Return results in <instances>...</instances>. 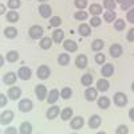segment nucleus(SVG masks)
Instances as JSON below:
<instances>
[{
	"mask_svg": "<svg viewBox=\"0 0 134 134\" xmlns=\"http://www.w3.org/2000/svg\"><path fill=\"white\" fill-rule=\"evenodd\" d=\"M100 125H102V118L98 114H94L88 118V127L90 129H98Z\"/></svg>",
	"mask_w": 134,
	"mask_h": 134,
	"instance_id": "dca6fc26",
	"label": "nucleus"
},
{
	"mask_svg": "<svg viewBox=\"0 0 134 134\" xmlns=\"http://www.w3.org/2000/svg\"><path fill=\"white\" fill-rule=\"evenodd\" d=\"M88 11H90V14L93 16H99L100 14H102V5L94 3V4H91L90 7H88Z\"/></svg>",
	"mask_w": 134,
	"mask_h": 134,
	"instance_id": "7c9ffc66",
	"label": "nucleus"
},
{
	"mask_svg": "<svg viewBox=\"0 0 134 134\" xmlns=\"http://www.w3.org/2000/svg\"><path fill=\"white\" fill-rule=\"evenodd\" d=\"M129 118H130V121L134 122V107H131V109L129 110Z\"/></svg>",
	"mask_w": 134,
	"mask_h": 134,
	"instance_id": "3c124183",
	"label": "nucleus"
},
{
	"mask_svg": "<svg viewBox=\"0 0 134 134\" xmlns=\"http://www.w3.org/2000/svg\"><path fill=\"white\" fill-rule=\"evenodd\" d=\"M100 23H102V20H100L99 16H93L91 20H90V26L91 27H99Z\"/></svg>",
	"mask_w": 134,
	"mask_h": 134,
	"instance_id": "a18cd8bd",
	"label": "nucleus"
},
{
	"mask_svg": "<svg viewBox=\"0 0 134 134\" xmlns=\"http://www.w3.org/2000/svg\"><path fill=\"white\" fill-rule=\"evenodd\" d=\"M78 32H79L81 36H90L91 34V26L90 24H86V23H82L78 27Z\"/></svg>",
	"mask_w": 134,
	"mask_h": 134,
	"instance_id": "b1692460",
	"label": "nucleus"
},
{
	"mask_svg": "<svg viewBox=\"0 0 134 134\" xmlns=\"http://www.w3.org/2000/svg\"><path fill=\"white\" fill-rule=\"evenodd\" d=\"M131 91H133V93H134V82H133V83H131Z\"/></svg>",
	"mask_w": 134,
	"mask_h": 134,
	"instance_id": "6e6d98bb",
	"label": "nucleus"
},
{
	"mask_svg": "<svg viewBox=\"0 0 134 134\" xmlns=\"http://www.w3.org/2000/svg\"><path fill=\"white\" fill-rule=\"evenodd\" d=\"M5 59L9 62V63H15L19 60V52L16 50H11L5 54Z\"/></svg>",
	"mask_w": 134,
	"mask_h": 134,
	"instance_id": "cd10ccee",
	"label": "nucleus"
},
{
	"mask_svg": "<svg viewBox=\"0 0 134 134\" xmlns=\"http://www.w3.org/2000/svg\"><path fill=\"white\" fill-rule=\"evenodd\" d=\"M3 34H4V36L7 39H15L18 36V30L15 27H12V26H9V27H5L4 28Z\"/></svg>",
	"mask_w": 134,
	"mask_h": 134,
	"instance_id": "393cba45",
	"label": "nucleus"
},
{
	"mask_svg": "<svg viewBox=\"0 0 134 134\" xmlns=\"http://www.w3.org/2000/svg\"><path fill=\"white\" fill-rule=\"evenodd\" d=\"M39 14H40V16L42 18H44V19H48V18H51L52 16V8L48 5V4H46V3H42L40 5H39Z\"/></svg>",
	"mask_w": 134,
	"mask_h": 134,
	"instance_id": "1a4fd4ad",
	"label": "nucleus"
},
{
	"mask_svg": "<svg viewBox=\"0 0 134 134\" xmlns=\"http://www.w3.org/2000/svg\"><path fill=\"white\" fill-rule=\"evenodd\" d=\"M63 48L69 52H75L78 50V43L71 40V39H67V40L63 42Z\"/></svg>",
	"mask_w": 134,
	"mask_h": 134,
	"instance_id": "aec40b11",
	"label": "nucleus"
},
{
	"mask_svg": "<svg viewBox=\"0 0 134 134\" xmlns=\"http://www.w3.org/2000/svg\"><path fill=\"white\" fill-rule=\"evenodd\" d=\"M125 27H126V21H125L124 19H117V20L114 21V30H117V31H124Z\"/></svg>",
	"mask_w": 134,
	"mask_h": 134,
	"instance_id": "c9c22d12",
	"label": "nucleus"
},
{
	"mask_svg": "<svg viewBox=\"0 0 134 134\" xmlns=\"http://www.w3.org/2000/svg\"><path fill=\"white\" fill-rule=\"evenodd\" d=\"M47 87L44 86V85H38L35 86V95L39 100H44V99H47Z\"/></svg>",
	"mask_w": 134,
	"mask_h": 134,
	"instance_id": "9b49d317",
	"label": "nucleus"
},
{
	"mask_svg": "<svg viewBox=\"0 0 134 134\" xmlns=\"http://www.w3.org/2000/svg\"><path fill=\"white\" fill-rule=\"evenodd\" d=\"M103 7L107 11H114L117 7V2L115 0H103Z\"/></svg>",
	"mask_w": 134,
	"mask_h": 134,
	"instance_id": "e433bc0d",
	"label": "nucleus"
},
{
	"mask_svg": "<svg viewBox=\"0 0 134 134\" xmlns=\"http://www.w3.org/2000/svg\"><path fill=\"white\" fill-rule=\"evenodd\" d=\"M126 39H127V42H134V27L129 30L127 35H126Z\"/></svg>",
	"mask_w": 134,
	"mask_h": 134,
	"instance_id": "09e8293b",
	"label": "nucleus"
},
{
	"mask_svg": "<svg viewBox=\"0 0 134 134\" xmlns=\"http://www.w3.org/2000/svg\"><path fill=\"white\" fill-rule=\"evenodd\" d=\"M5 14V5L2 3V4H0V15H4Z\"/></svg>",
	"mask_w": 134,
	"mask_h": 134,
	"instance_id": "603ef678",
	"label": "nucleus"
},
{
	"mask_svg": "<svg viewBox=\"0 0 134 134\" xmlns=\"http://www.w3.org/2000/svg\"><path fill=\"white\" fill-rule=\"evenodd\" d=\"M31 75H32V71L27 66H21L20 69L18 70V76H19V79H21V81H28L31 78Z\"/></svg>",
	"mask_w": 134,
	"mask_h": 134,
	"instance_id": "6e6552de",
	"label": "nucleus"
},
{
	"mask_svg": "<svg viewBox=\"0 0 134 134\" xmlns=\"http://www.w3.org/2000/svg\"><path fill=\"white\" fill-rule=\"evenodd\" d=\"M85 98L86 100H88V102H93V100L98 99V90H97V87H90L88 86L86 88V91H85Z\"/></svg>",
	"mask_w": 134,
	"mask_h": 134,
	"instance_id": "ddd939ff",
	"label": "nucleus"
},
{
	"mask_svg": "<svg viewBox=\"0 0 134 134\" xmlns=\"http://www.w3.org/2000/svg\"><path fill=\"white\" fill-rule=\"evenodd\" d=\"M5 19H7L8 23H18L20 16H19V12L16 9H12V11H8L5 14Z\"/></svg>",
	"mask_w": 134,
	"mask_h": 134,
	"instance_id": "5701e85b",
	"label": "nucleus"
},
{
	"mask_svg": "<svg viewBox=\"0 0 134 134\" xmlns=\"http://www.w3.org/2000/svg\"><path fill=\"white\" fill-rule=\"evenodd\" d=\"M126 20L129 21V23L134 24V7H131V8L127 11V14H126Z\"/></svg>",
	"mask_w": 134,
	"mask_h": 134,
	"instance_id": "c03bdc74",
	"label": "nucleus"
},
{
	"mask_svg": "<svg viewBox=\"0 0 134 134\" xmlns=\"http://www.w3.org/2000/svg\"><path fill=\"white\" fill-rule=\"evenodd\" d=\"M87 57L85 54H79L78 57L75 58V66L78 67V69H81V70H83V69H86L87 67Z\"/></svg>",
	"mask_w": 134,
	"mask_h": 134,
	"instance_id": "f3484780",
	"label": "nucleus"
},
{
	"mask_svg": "<svg viewBox=\"0 0 134 134\" xmlns=\"http://www.w3.org/2000/svg\"><path fill=\"white\" fill-rule=\"evenodd\" d=\"M51 38H52L54 43H57V44L62 43V42L64 40V31L60 30V28H55L54 32H52V36H51Z\"/></svg>",
	"mask_w": 134,
	"mask_h": 134,
	"instance_id": "a211bd4d",
	"label": "nucleus"
},
{
	"mask_svg": "<svg viewBox=\"0 0 134 134\" xmlns=\"http://www.w3.org/2000/svg\"><path fill=\"white\" fill-rule=\"evenodd\" d=\"M131 7H134V0H126L124 4H121V9L122 11H129Z\"/></svg>",
	"mask_w": 134,
	"mask_h": 134,
	"instance_id": "37998d69",
	"label": "nucleus"
},
{
	"mask_svg": "<svg viewBox=\"0 0 134 134\" xmlns=\"http://www.w3.org/2000/svg\"><path fill=\"white\" fill-rule=\"evenodd\" d=\"M18 74L14 72V71H8L3 75V83L7 85V86H12L16 83V79H18Z\"/></svg>",
	"mask_w": 134,
	"mask_h": 134,
	"instance_id": "39448f33",
	"label": "nucleus"
},
{
	"mask_svg": "<svg viewBox=\"0 0 134 134\" xmlns=\"http://www.w3.org/2000/svg\"><path fill=\"white\" fill-rule=\"evenodd\" d=\"M70 60H71V58H70L69 54H66V52L59 54V57H58V64L59 66H67L70 63Z\"/></svg>",
	"mask_w": 134,
	"mask_h": 134,
	"instance_id": "2f4dec72",
	"label": "nucleus"
},
{
	"mask_svg": "<svg viewBox=\"0 0 134 134\" xmlns=\"http://www.w3.org/2000/svg\"><path fill=\"white\" fill-rule=\"evenodd\" d=\"M110 88V82L107 81V78H100L97 82V90L100 93H106Z\"/></svg>",
	"mask_w": 134,
	"mask_h": 134,
	"instance_id": "2eb2a0df",
	"label": "nucleus"
},
{
	"mask_svg": "<svg viewBox=\"0 0 134 134\" xmlns=\"http://www.w3.org/2000/svg\"><path fill=\"white\" fill-rule=\"evenodd\" d=\"M62 24V19L59 18V16H51V19H50V26L51 27H59Z\"/></svg>",
	"mask_w": 134,
	"mask_h": 134,
	"instance_id": "58836bf2",
	"label": "nucleus"
},
{
	"mask_svg": "<svg viewBox=\"0 0 134 134\" xmlns=\"http://www.w3.org/2000/svg\"><path fill=\"white\" fill-rule=\"evenodd\" d=\"M74 4L78 9H85L87 7V0H74Z\"/></svg>",
	"mask_w": 134,
	"mask_h": 134,
	"instance_id": "79ce46f5",
	"label": "nucleus"
},
{
	"mask_svg": "<svg viewBox=\"0 0 134 134\" xmlns=\"http://www.w3.org/2000/svg\"><path fill=\"white\" fill-rule=\"evenodd\" d=\"M115 133H117V134H127V133H129V129H127L126 125H119V126L117 127Z\"/></svg>",
	"mask_w": 134,
	"mask_h": 134,
	"instance_id": "49530a36",
	"label": "nucleus"
},
{
	"mask_svg": "<svg viewBox=\"0 0 134 134\" xmlns=\"http://www.w3.org/2000/svg\"><path fill=\"white\" fill-rule=\"evenodd\" d=\"M52 43H54L52 38L43 36V38L40 39V42H39V46H40V48H42V50H50V48H51V46H52Z\"/></svg>",
	"mask_w": 134,
	"mask_h": 134,
	"instance_id": "a878e982",
	"label": "nucleus"
},
{
	"mask_svg": "<svg viewBox=\"0 0 134 134\" xmlns=\"http://www.w3.org/2000/svg\"><path fill=\"white\" fill-rule=\"evenodd\" d=\"M18 107H19V110L21 111V113H30V111L32 110V107H34V103H32V100L30 98H24V99L19 100Z\"/></svg>",
	"mask_w": 134,
	"mask_h": 134,
	"instance_id": "20e7f679",
	"label": "nucleus"
},
{
	"mask_svg": "<svg viewBox=\"0 0 134 134\" xmlns=\"http://www.w3.org/2000/svg\"><path fill=\"white\" fill-rule=\"evenodd\" d=\"M122 52H124V48H122V46L119 43H113L110 46V48H109V54L113 58H119L122 55Z\"/></svg>",
	"mask_w": 134,
	"mask_h": 134,
	"instance_id": "9d476101",
	"label": "nucleus"
},
{
	"mask_svg": "<svg viewBox=\"0 0 134 134\" xmlns=\"http://www.w3.org/2000/svg\"><path fill=\"white\" fill-rule=\"evenodd\" d=\"M103 47H105V42H103L102 39H95V40L91 43V50L95 51V52L102 51Z\"/></svg>",
	"mask_w": 134,
	"mask_h": 134,
	"instance_id": "c756f323",
	"label": "nucleus"
},
{
	"mask_svg": "<svg viewBox=\"0 0 134 134\" xmlns=\"http://www.w3.org/2000/svg\"><path fill=\"white\" fill-rule=\"evenodd\" d=\"M93 81H94V78H93L91 74H85V75H82V78H81L82 86H86V87L91 86V85H93Z\"/></svg>",
	"mask_w": 134,
	"mask_h": 134,
	"instance_id": "72a5a7b5",
	"label": "nucleus"
},
{
	"mask_svg": "<svg viewBox=\"0 0 134 134\" xmlns=\"http://www.w3.org/2000/svg\"><path fill=\"white\" fill-rule=\"evenodd\" d=\"M97 103H98V107H99V109L106 110V109H109V107H110L111 100H110V98H109V97H105V95H103V97H98Z\"/></svg>",
	"mask_w": 134,
	"mask_h": 134,
	"instance_id": "412c9836",
	"label": "nucleus"
},
{
	"mask_svg": "<svg viewBox=\"0 0 134 134\" xmlns=\"http://www.w3.org/2000/svg\"><path fill=\"white\" fill-rule=\"evenodd\" d=\"M38 2H40V3H46V2H48V0H38Z\"/></svg>",
	"mask_w": 134,
	"mask_h": 134,
	"instance_id": "4d7b16f0",
	"label": "nucleus"
},
{
	"mask_svg": "<svg viewBox=\"0 0 134 134\" xmlns=\"http://www.w3.org/2000/svg\"><path fill=\"white\" fill-rule=\"evenodd\" d=\"M94 60H95L98 64H105V62H106V55H105V54H102V52L99 51L98 54H95Z\"/></svg>",
	"mask_w": 134,
	"mask_h": 134,
	"instance_id": "ea45409f",
	"label": "nucleus"
},
{
	"mask_svg": "<svg viewBox=\"0 0 134 134\" xmlns=\"http://www.w3.org/2000/svg\"><path fill=\"white\" fill-rule=\"evenodd\" d=\"M4 133H5V134H16L18 130H16V127H8V129H5Z\"/></svg>",
	"mask_w": 134,
	"mask_h": 134,
	"instance_id": "8fccbe9b",
	"label": "nucleus"
},
{
	"mask_svg": "<svg viewBox=\"0 0 134 134\" xmlns=\"http://www.w3.org/2000/svg\"><path fill=\"white\" fill-rule=\"evenodd\" d=\"M19 133L20 134H31L32 133V125L30 122H23L19 127Z\"/></svg>",
	"mask_w": 134,
	"mask_h": 134,
	"instance_id": "473e14b6",
	"label": "nucleus"
},
{
	"mask_svg": "<svg viewBox=\"0 0 134 134\" xmlns=\"http://www.w3.org/2000/svg\"><path fill=\"white\" fill-rule=\"evenodd\" d=\"M115 2H117V3H119V4H124V3L126 2V0H115Z\"/></svg>",
	"mask_w": 134,
	"mask_h": 134,
	"instance_id": "5fc2aeb1",
	"label": "nucleus"
},
{
	"mask_svg": "<svg viewBox=\"0 0 134 134\" xmlns=\"http://www.w3.org/2000/svg\"><path fill=\"white\" fill-rule=\"evenodd\" d=\"M59 95H60L59 90H57V88H52V90H50L48 94H47V102H48L50 105H55V102L59 99Z\"/></svg>",
	"mask_w": 134,
	"mask_h": 134,
	"instance_id": "6ab92c4d",
	"label": "nucleus"
},
{
	"mask_svg": "<svg viewBox=\"0 0 134 134\" xmlns=\"http://www.w3.org/2000/svg\"><path fill=\"white\" fill-rule=\"evenodd\" d=\"M114 64L113 63H105L102 66V70H100V74H102L103 78H110V76H113L114 74Z\"/></svg>",
	"mask_w": 134,
	"mask_h": 134,
	"instance_id": "4468645a",
	"label": "nucleus"
},
{
	"mask_svg": "<svg viewBox=\"0 0 134 134\" xmlns=\"http://www.w3.org/2000/svg\"><path fill=\"white\" fill-rule=\"evenodd\" d=\"M72 95V90H71V87H63L62 90H60V97L63 99H70Z\"/></svg>",
	"mask_w": 134,
	"mask_h": 134,
	"instance_id": "4c0bfd02",
	"label": "nucleus"
},
{
	"mask_svg": "<svg viewBox=\"0 0 134 134\" xmlns=\"http://www.w3.org/2000/svg\"><path fill=\"white\" fill-rule=\"evenodd\" d=\"M36 75H38L39 79H42V81L48 79L50 75H51L50 67H48L47 64H42V66H39V67H38V70H36Z\"/></svg>",
	"mask_w": 134,
	"mask_h": 134,
	"instance_id": "7ed1b4c3",
	"label": "nucleus"
},
{
	"mask_svg": "<svg viewBox=\"0 0 134 134\" xmlns=\"http://www.w3.org/2000/svg\"><path fill=\"white\" fill-rule=\"evenodd\" d=\"M4 66V57H0V67Z\"/></svg>",
	"mask_w": 134,
	"mask_h": 134,
	"instance_id": "864d4df0",
	"label": "nucleus"
},
{
	"mask_svg": "<svg viewBox=\"0 0 134 134\" xmlns=\"http://www.w3.org/2000/svg\"><path fill=\"white\" fill-rule=\"evenodd\" d=\"M7 95L9 99H12V100H16L21 97V88L18 87V86H12V87H9L8 88V91H7Z\"/></svg>",
	"mask_w": 134,
	"mask_h": 134,
	"instance_id": "f8f14e48",
	"label": "nucleus"
},
{
	"mask_svg": "<svg viewBox=\"0 0 134 134\" xmlns=\"http://www.w3.org/2000/svg\"><path fill=\"white\" fill-rule=\"evenodd\" d=\"M8 97V95H7ZM7 97H5V94H0V107H5L7 106V102H8V100H7Z\"/></svg>",
	"mask_w": 134,
	"mask_h": 134,
	"instance_id": "de8ad7c7",
	"label": "nucleus"
},
{
	"mask_svg": "<svg viewBox=\"0 0 134 134\" xmlns=\"http://www.w3.org/2000/svg\"><path fill=\"white\" fill-rule=\"evenodd\" d=\"M74 18L76 20H79V21H85L88 18V12L87 11H83V9H79V11H76V12L74 14Z\"/></svg>",
	"mask_w": 134,
	"mask_h": 134,
	"instance_id": "f704fd0d",
	"label": "nucleus"
},
{
	"mask_svg": "<svg viewBox=\"0 0 134 134\" xmlns=\"http://www.w3.org/2000/svg\"><path fill=\"white\" fill-rule=\"evenodd\" d=\"M85 125V119L81 117V115H76V117H72L71 121H70V127L72 130H81Z\"/></svg>",
	"mask_w": 134,
	"mask_h": 134,
	"instance_id": "0eeeda50",
	"label": "nucleus"
},
{
	"mask_svg": "<svg viewBox=\"0 0 134 134\" xmlns=\"http://www.w3.org/2000/svg\"><path fill=\"white\" fill-rule=\"evenodd\" d=\"M113 102H114V105L118 106V107H125V106L127 105V102H129V99H127V95H126L125 93L118 91V93H115L114 97H113Z\"/></svg>",
	"mask_w": 134,
	"mask_h": 134,
	"instance_id": "f257e3e1",
	"label": "nucleus"
},
{
	"mask_svg": "<svg viewBox=\"0 0 134 134\" xmlns=\"http://www.w3.org/2000/svg\"><path fill=\"white\" fill-rule=\"evenodd\" d=\"M7 5H8V8H11V9H18V8H20L21 2H20V0H8Z\"/></svg>",
	"mask_w": 134,
	"mask_h": 134,
	"instance_id": "a19ab883",
	"label": "nucleus"
},
{
	"mask_svg": "<svg viewBox=\"0 0 134 134\" xmlns=\"http://www.w3.org/2000/svg\"><path fill=\"white\" fill-rule=\"evenodd\" d=\"M103 20L107 21V23H114L117 20V14L115 11H106L103 14Z\"/></svg>",
	"mask_w": 134,
	"mask_h": 134,
	"instance_id": "c85d7f7f",
	"label": "nucleus"
},
{
	"mask_svg": "<svg viewBox=\"0 0 134 134\" xmlns=\"http://www.w3.org/2000/svg\"><path fill=\"white\" fill-rule=\"evenodd\" d=\"M12 119H14V111L12 110H4L2 113V115H0V124L3 126H5V125L11 124Z\"/></svg>",
	"mask_w": 134,
	"mask_h": 134,
	"instance_id": "423d86ee",
	"label": "nucleus"
},
{
	"mask_svg": "<svg viewBox=\"0 0 134 134\" xmlns=\"http://www.w3.org/2000/svg\"><path fill=\"white\" fill-rule=\"evenodd\" d=\"M59 113H60L59 106L52 105L51 107H48L47 113H46V117H47V119H55V118H57V117L59 115Z\"/></svg>",
	"mask_w": 134,
	"mask_h": 134,
	"instance_id": "4be33fe9",
	"label": "nucleus"
},
{
	"mask_svg": "<svg viewBox=\"0 0 134 134\" xmlns=\"http://www.w3.org/2000/svg\"><path fill=\"white\" fill-rule=\"evenodd\" d=\"M43 34H44L43 28H42L40 26H38V24L31 26L30 30H28V35H30V38H31V39H35V40L42 39V38H43Z\"/></svg>",
	"mask_w": 134,
	"mask_h": 134,
	"instance_id": "f03ea898",
	"label": "nucleus"
},
{
	"mask_svg": "<svg viewBox=\"0 0 134 134\" xmlns=\"http://www.w3.org/2000/svg\"><path fill=\"white\" fill-rule=\"evenodd\" d=\"M74 115V110L71 107H64L62 111H60V118L62 121H70V118H72Z\"/></svg>",
	"mask_w": 134,
	"mask_h": 134,
	"instance_id": "bb28decb",
	"label": "nucleus"
}]
</instances>
